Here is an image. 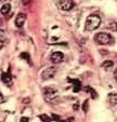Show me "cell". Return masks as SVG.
<instances>
[{"label": "cell", "instance_id": "cell-3", "mask_svg": "<svg viewBox=\"0 0 117 122\" xmlns=\"http://www.w3.org/2000/svg\"><path fill=\"white\" fill-rule=\"evenodd\" d=\"M94 40L100 44H110L113 42V38L111 35L106 34V32H99L94 36Z\"/></svg>", "mask_w": 117, "mask_h": 122}, {"label": "cell", "instance_id": "cell-11", "mask_svg": "<svg viewBox=\"0 0 117 122\" xmlns=\"http://www.w3.org/2000/svg\"><path fill=\"white\" fill-rule=\"evenodd\" d=\"M10 10H11V5H9V3H5V5L1 7V10H0V13L1 14H8L10 12Z\"/></svg>", "mask_w": 117, "mask_h": 122}, {"label": "cell", "instance_id": "cell-22", "mask_svg": "<svg viewBox=\"0 0 117 122\" xmlns=\"http://www.w3.org/2000/svg\"><path fill=\"white\" fill-rule=\"evenodd\" d=\"M114 76H115V78H116V80H117V69L115 70V72H114Z\"/></svg>", "mask_w": 117, "mask_h": 122}, {"label": "cell", "instance_id": "cell-20", "mask_svg": "<svg viewBox=\"0 0 117 122\" xmlns=\"http://www.w3.org/2000/svg\"><path fill=\"white\" fill-rule=\"evenodd\" d=\"M32 0H23V3L24 5H27V3H29Z\"/></svg>", "mask_w": 117, "mask_h": 122}, {"label": "cell", "instance_id": "cell-9", "mask_svg": "<svg viewBox=\"0 0 117 122\" xmlns=\"http://www.w3.org/2000/svg\"><path fill=\"white\" fill-rule=\"evenodd\" d=\"M1 80H2V82L6 83V84L11 85L12 77H11V75H10V72H3V74L1 75Z\"/></svg>", "mask_w": 117, "mask_h": 122}, {"label": "cell", "instance_id": "cell-24", "mask_svg": "<svg viewBox=\"0 0 117 122\" xmlns=\"http://www.w3.org/2000/svg\"><path fill=\"white\" fill-rule=\"evenodd\" d=\"M2 99H3V97H2V94L0 93V101H2Z\"/></svg>", "mask_w": 117, "mask_h": 122}, {"label": "cell", "instance_id": "cell-13", "mask_svg": "<svg viewBox=\"0 0 117 122\" xmlns=\"http://www.w3.org/2000/svg\"><path fill=\"white\" fill-rule=\"evenodd\" d=\"M107 28L110 30H112V31H117V22H111L108 24Z\"/></svg>", "mask_w": 117, "mask_h": 122}, {"label": "cell", "instance_id": "cell-19", "mask_svg": "<svg viewBox=\"0 0 117 122\" xmlns=\"http://www.w3.org/2000/svg\"><path fill=\"white\" fill-rule=\"evenodd\" d=\"M79 108V104H75V106H74V109H75V110H77V109Z\"/></svg>", "mask_w": 117, "mask_h": 122}, {"label": "cell", "instance_id": "cell-18", "mask_svg": "<svg viewBox=\"0 0 117 122\" xmlns=\"http://www.w3.org/2000/svg\"><path fill=\"white\" fill-rule=\"evenodd\" d=\"M28 121V118H22L21 119V122H27Z\"/></svg>", "mask_w": 117, "mask_h": 122}, {"label": "cell", "instance_id": "cell-25", "mask_svg": "<svg viewBox=\"0 0 117 122\" xmlns=\"http://www.w3.org/2000/svg\"><path fill=\"white\" fill-rule=\"evenodd\" d=\"M3 1H6V0H0V2H3Z\"/></svg>", "mask_w": 117, "mask_h": 122}, {"label": "cell", "instance_id": "cell-5", "mask_svg": "<svg viewBox=\"0 0 117 122\" xmlns=\"http://www.w3.org/2000/svg\"><path fill=\"white\" fill-rule=\"evenodd\" d=\"M59 7L64 11H69L74 8V1L73 0H60L59 1Z\"/></svg>", "mask_w": 117, "mask_h": 122}, {"label": "cell", "instance_id": "cell-10", "mask_svg": "<svg viewBox=\"0 0 117 122\" xmlns=\"http://www.w3.org/2000/svg\"><path fill=\"white\" fill-rule=\"evenodd\" d=\"M108 102L111 105H117V93L108 94Z\"/></svg>", "mask_w": 117, "mask_h": 122}, {"label": "cell", "instance_id": "cell-2", "mask_svg": "<svg viewBox=\"0 0 117 122\" xmlns=\"http://www.w3.org/2000/svg\"><path fill=\"white\" fill-rule=\"evenodd\" d=\"M44 97H45V101H46L47 103L52 104L59 98V92H57V90L54 89L53 86H49V88L45 89Z\"/></svg>", "mask_w": 117, "mask_h": 122}, {"label": "cell", "instance_id": "cell-14", "mask_svg": "<svg viewBox=\"0 0 117 122\" xmlns=\"http://www.w3.org/2000/svg\"><path fill=\"white\" fill-rule=\"evenodd\" d=\"M85 90L87 91V92H89L90 94H92V97H93V98H96V96H98V94H96V92H95V91H94L92 88H90V86H86V88H85Z\"/></svg>", "mask_w": 117, "mask_h": 122}, {"label": "cell", "instance_id": "cell-7", "mask_svg": "<svg viewBox=\"0 0 117 122\" xmlns=\"http://www.w3.org/2000/svg\"><path fill=\"white\" fill-rule=\"evenodd\" d=\"M26 21V14L25 13H18L15 19V25L16 27H22Z\"/></svg>", "mask_w": 117, "mask_h": 122}, {"label": "cell", "instance_id": "cell-17", "mask_svg": "<svg viewBox=\"0 0 117 122\" xmlns=\"http://www.w3.org/2000/svg\"><path fill=\"white\" fill-rule=\"evenodd\" d=\"M88 103H89L88 101H85V103H84V105H83V109H84L85 112H87L88 111Z\"/></svg>", "mask_w": 117, "mask_h": 122}, {"label": "cell", "instance_id": "cell-15", "mask_svg": "<svg viewBox=\"0 0 117 122\" xmlns=\"http://www.w3.org/2000/svg\"><path fill=\"white\" fill-rule=\"evenodd\" d=\"M113 65H114V63H113L112 61H105V62L102 64V67H103V68H111V67H113Z\"/></svg>", "mask_w": 117, "mask_h": 122}, {"label": "cell", "instance_id": "cell-1", "mask_svg": "<svg viewBox=\"0 0 117 122\" xmlns=\"http://www.w3.org/2000/svg\"><path fill=\"white\" fill-rule=\"evenodd\" d=\"M100 25H101V17L99 15H96V14H91L90 16H88L85 27L86 30L92 31V30H95Z\"/></svg>", "mask_w": 117, "mask_h": 122}, {"label": "cell", "instance_id": "cell-12", "mask_svg": "<svg viewBox=\"0 0 117 122\" xmlns=\"http://www.w3.org/2000/svg\"><path fill=\"white\" fill-rule=\"evenodd\" d=\"M20 57L21 58H24V60L27 61V63L29 65H32V61H30V57H29V54L26 53V52H23V53L20 54Z\"/></svg>", "mask_w": 117, "mask_h": 122}, {"label": "cell", "instance_id": "cell-21", "mask_svg": "<svg viewBox=\"0 0 117 122\" xmlns=\"http://www.w3.org/2000/svg\"><path fill=\"white\" fill-rule=\"evenodd\" d=\"M52 118H53V119H54V120H59V116H55V115H53V116H52Z\"/></svg>", "mask_w": 117, "mask_h": 122}, {"label": "cell", "instance_id": "cell-6", "mask_svg": "<svg viewBox=\"0 0 117 122\" xmlns=\"http://www.w3.org/2000/svg\"><path fill=\"white\" fill-rule=\"evenodd\" d=\"M51 61H52V63H54V64H60V63L63 62V60H64V54L62 53V52H53L52 54H51Z\"/></svg>", "mask_w": 117, "mask_h": 122}, {"label": "cell", "instance_id": "cell-16", "mask_svg": "<svg viewBox=\"0 0 117 122\" xmlns=\"http://www.w3.org/2000/svg\"><path fill=\"white\" fill-rule=\"evenodd\" d=\"M40 119H41L44 122H50L51 121V119L47 115H41V116H40Z\"/></svg>", "mask_w": 117, "mask_h": 122}, {"label": "cell", "instance_id": "cell-4", "mask_svg": "<svg viewBox=\"0 0 117 122\" xmlns=\"http://www.w3.org/2000/svg\"><path fill=\"white\" fill-rule=\"evenodd\" d=\"M55 74H56V68H55V67H53V66L48 67V68H46L44 71H42L41 78L44 79V80H48V79L53 78V77L55 76Z\"/></svg>", "mask_w": 117, "mask_h": 122}, {"label": "cell", "instance_id": "cell-23", "mask_svg": "<svg viewBox=\"0 0 117 122\" xmlns=\"http://www.w3.org/2000/svg\"><path fill=\"white\" fill-rule=\"evenodd\" d=\"M2 46H3V42H2V41H0V49L2 48Z\"/></svg>", "mask_w": 117, "mask_h": 122}, {"label": "cell", "instance_id": "cell-8", "mask_svg": "<svg viewBox=\"0 0 117 122\" xmlns=\"http://www.w3.org/2000/svg\"><path fill=\"white\" fill-rule=\"evenodd\" d=\"M68 81L73 83V90H74V92H79V91H80V89H81L80 81L77 80V79H74V80H73V79H69V78H68Z\"/></svg>", "mask_w": 117, "mask_h": 122}]
</instances>
